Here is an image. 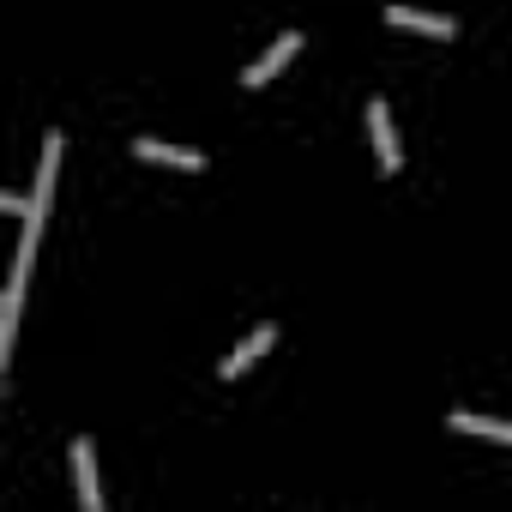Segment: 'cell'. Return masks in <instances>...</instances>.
<instances>
[{
    "label": "cell",
    "mask_w": 512,
    "mask_h": 512,
    "mask_svg": "<svg viewBox=\"0 0 512 512\" xmlns=\"http://www.w3.org/2000/svg\"><path fill=\"white\" fill-rule=\"evenodd\" d=\"M139 157L151 163H175V169H205V151H187V145H169V139H133Z\"/></svg>",
    "instance_id": "ba28073f"
},
{
    "label": "cell",
    "mask_w": 512,
    "mask_h": 512,
    "mask_svg": "<svg viewBox=\"0 0 512 512\" xmlns=\"http://www.w3.org/2000/svg\"><path fill=\"white\" fill-rule=\"evenodd\" d=\"M458 434H488V440H500V446H512V422H494V416H476V410H452L446 416Z\"/></svg>",
    "instance_id": "9c48e42d"
},
{
    "label": "cell",
    "mask_w": 512,
    "mask_h": 512,
    "mask_svg": "<svg viewBox=\"0 0 512 512\" xmlns=\"http://www.w3.org/2000/svg\"><path fill=\"white\" fill-rule=\"evenodd\" d=\"M368 127H374V151H380V175H398V163H404V151H398V127H392V109H386V97H374V103H368Z\"/></svg>",
    "instance_id": "7a4b0ae2"
},
{
    "label": "cell",
    "mask_w": 512,
    "mask_h": 512,
    "mask_svg": "<svg viewBox=\"0 0 512 512\" xmlns=\"http://www.w3.org/2000/svg\"><path fill=\"white\" fill-rule=\"evenodd\" d=\"M386 25H398V31H422V37H452V31H458L446 13H416V7H386Z\"/></svg>",
    "instance_id": "52a82bcc"
},
{
    "label": "cell",
    "mask_w": 512,
    "mask_h": 512,
    "mask_svg": "<svg viewBox=\"0 0 512 512\" xmlns=\"http://www.w3.org/2000/svg\"><path fill=\"white\" fill-rule=\"evenodd\" d=\"M296 49H302V31H284V37H278L260 61H253V67H241V85H247V91H253V85H266V79H272V73H278Z\"/></svg>",
    "instance_id": "8992f818"
},
{
    "label": "cell",
    "mask_w": 512,
    "mask_h": 512,
    "mask_svg": "<svg viewBox=\"0 0 512 512\" xmlns=\"http://www.w3.org/2000/svg\"><path fill=\"white\" fill-rule=\"evenodd\" d=\"M73 482H79V506L85 512H103V482H97V446L79 434L73 440Z\"/></svg>",
    "instance_id": "3957f363"
},
{
    "label": "cell",
    "mask_w": 512,
    "mask_h": 512,
    "mask_svg": "<svg viewBox=\"0 0 512 512\" xmlns=\"http://www.w3.org/2000/svg\"><path fill=\"white\" fill-rule=\"evenodd\" d=\"M25 272H31V266H13L7 296H0V362L13 356V332H19V308H25Z\"/></svg>",
    "instance_id": "5b68a950"
},
{
    "label": "cell",
    "mask_w": 512,
    "mask_h": 512,
    "mask_svg": "<svg viewBox=\"0 0 512 512\" xmlns=\"http://www.w3.org/2000/svg\"><path fill=\"white\" fill-rule=\"evenodd\" d=\"M55 169H61V133H49L43 145V163H37V193H31V211H25V235H19V260L13 266H31V253L43 241V223H49V193H55Z\"/></svg>",
    "instance_id": "6da1fadb"
},
{
    "label": "cell",
    "mask_w": 512,
    "mask_h": 512,
    "mask_svg": "<svg viewBox=\"0 0 512 512\" xmlns=\"http://www.w3.org/2000/svg\"><path fill=\"white\" fill-rule=\"evenodd\" d=\"M272 338H278L272 326H253V332H247V338H241V344H235V350L223 356V368H217V374H223V380H241V374H247L253 362H260V356L272 350Z\"/></svg>",
    "instance_id": "277c9868"
}]
</instances>
